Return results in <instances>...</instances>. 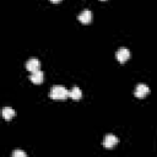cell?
<instances>
[{
	"label": "cell",
	"mask_w": 157,
	"mask_h": 157,
	"mask_svg": "<svg viewBox=\"0 0 157 157\" xmlns=\"http://www.w3.org/2000/svg\"><path fill=\"white\" fill-rule=\"evenodd\" d=\"M49 96L50 98L53 99H66L69 97V91L64 87V86H53L50 92H49Z\"/></svg>",
	"instance_id": "6da1fadb"
},
{
	"label": "cell",
	"mask_w": 157,
	"mask_h": 157,
	"mask_svg": "<svg viewBox=\"0 0 157 157\" xmlns=\"http://www.w3.org/2000/svg\"><path fill=\"white\" fill-rule=\"evenodd\" d=\"M115 58H117V60H118L119 63H125V61H128L129 58H130V50H129L128 48H125V47H121V48H119V49L117 50Z\"/></svg>",
	"instance_id": "7a4b0ae2"
},
{
	"label": "cell",
	"mask_w": 157,
	"mask_h": 157,
	"mask_svg": "<svg viewBox=\"0 0 157 157\" xmlns=\"http://www.w3.org/2000/svg\"><path fill=\"white\" fill-rule=\"evenodd\" d=\"M148 93H150V88H148L147 85H145V83H139V85H136L135 91H134L135 97H137V98H144V97H146Z\"/></svg>",
	"instance_id": "3957f363"
},
{
	"label": "cell",
	"mask_w": 157,
	"mask_h": 157,
	"mask_svg": "<svg viewBox=\"0 0 157 157\" xmlns=\"http://www.w3.org/2000/svg\"><path fill=\"white\" fill-rule=\"evenodd\" d=\"M118 142H119V139H118L117 136H114L113 134H107V135L104 136V140H103V146H104L105 148L110 150V148H113Z\"/></svg>",
	"instance_id": "277c9868"
},
{
	"label": "cell",
	"mask_w": 157,
	"mask_h": 157,
	"mask_svg": "<svg viewBox=\"0 0 157 157\" xmlns=\"http://www.w3.org/2000/svg\"><path fill=\"white\" fill-rule=\"evenodd\" d=\"M43 78H44V74H43V71H40L39 69L31 72L29 80H31L33 83H42V82H43Z\"/></svg>",
	"instance_id": "5b68a950"
},
{
	"label": "cell",
	"mask_w": 157,
	"mask_h": 157,
	"mask_svg": "<svg viewBox=\"0 0 157 157\" xmlns=\"http://www.w3.org/2000/svg\"><path fill=\"white\" fill-rule=\"evenodd\" d=\"M77 20L82 23H90L92 21V12L91 10H83L78 16H77Z\"/></svg>",
	"instance_id": "8992f818"
},
{
	"label": "cell",
	"mask_w": 157,
	"mask_h": 157,
	"mask_svg": "<svg viewBox=\"0 0 157 157\" xmlns=\"http://www.w3.org/2000/svg\"><path fill=\"white\" fill-rule=\"evenodd\" d=\"M39 66H40V63H39V60L36 59V58H31V59L27 60V63H26V69H27L28 71H31V72L38 70Z\"/></svg>",
	"instance_id": "52a82bcc"
},
{
	"label": "cell",
	"mask_w": 157,
	"mask_h": 157,
	"mask_svg": "<svg viewBox=\"0 0 157 157\" xmlns=\"http://www.w3.org/2000/svg\"><path fill=\"white\" fill-rule=\"evenodd\" d=\"M69 97L70 98H72L74 101H78L81 97H82V91H81V88H78V87H72L70 91H69Z\"/></svg>",
	"instance_id": "ba28073f"
},
{
	"label": "cell",
	"mask_w": 157,
	"mask_h": 157,
	"mask_svg": "<svg viewBox=\"0 0 157 157\" xmlns=\"http://www.w3.org/2000/svg\"><path fill=\"white\" fill-rule=\"evenodd\" d=\"M1 114H2L4 119H6V120H11V119L15 117V110H13L12 108H10V107H5V108H2Z\"/></svg>",
	"instance_id": "9c48e42d"
},
{
	"label": "cell",
	"mask_w": 157,
	"mask_h": 157,
	"mask_svg": "<svg viewBox=\"0 0 157 157\" xmlns=\"http://www.w3.org/2000/svg\"><path fill=\"white\" fill-rule=\"evenodd\" d=\"M12 156H13V157H26L27 155H26V152H23V151H21V150H16V151L12 152Z\"/></svg>",
	"instance_id": "30bf717a"
},
{
	"label": "cell",
	"mask_w": 157,
	"mask_h": 157,
	"mask_svg": "<svg viewBox=\"0 0 157 157\" xmlns=\"http://www.w3.org/2000/svg\"><path fill=\"white\" fill-rule=\"evenodd\" d=\"M50 1H52V2H54V4H56V2H60L61 0H50Z\"/></svg>",
	"instance_id": "8fae6325"
}]
</instances>
